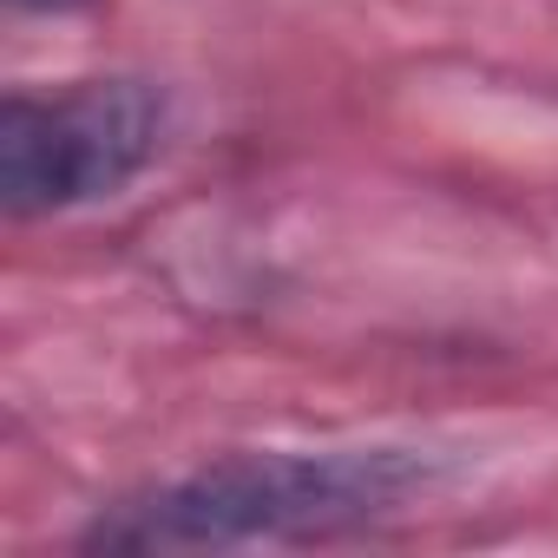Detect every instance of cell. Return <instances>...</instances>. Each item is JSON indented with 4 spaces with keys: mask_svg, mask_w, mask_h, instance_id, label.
Returning a JSON list of instances; mask_svg holds the SVG:
<instances>
[{
    "mask_svg": "<svg viewBox=\"0 0 558 558\" xmlns=\"http://www.w3.org/2000/svg\"><path fill=\"white\" fill-rule=\"evenodd\" d=\"M453 453L414 440L355 447H243L158 480L86 525L93 551H223L276 538H336L434 499Z\"/></svg>",
    "mask_w": 558,
    "mask_h": 558,
    "instance_id": "6da1fadb",
    "label": "cell"
},
{
    "mask_svg": "<svg viewBox=\"0 0 558 558\" xmlns=\"http://www.w3.org/2000/svg\"><path fill=\"white\" fill-rule=\"evenodd\" d=\"M171 106L151 80H80L66 93H14L0 106V204L8 217H60L119 197L165 151Z\"/></svg>",
    "mask_w": 558,
    "mask_h": 558,
    "instance_id": "7a4b0ae2",
    "label": "cell"
},
{
    "mask_svg": "<svg viewBox=\"0 0 558 558\" xmlns=\"http://www.w3.org/2000/svg\"><path fill=\"white\" fill-rule=\"evenodd\" d=\"M21 14H80V8H93V0H14Z\"/></svg>",
    "mask_w": 558,
    "mask_h": 558,
    "instance_id": "3957f363",
    "label": "cell"
}]
</instances>
